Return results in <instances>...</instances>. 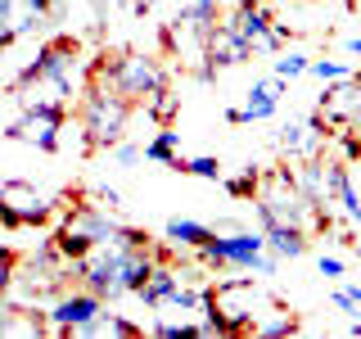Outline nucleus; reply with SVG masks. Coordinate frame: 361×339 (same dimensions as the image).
<instances>
[{"label": "nucleus", "instance_id": "f257e3e1", "mask_svg": "<svg viewBox=\"0 0 361 339\" xmlns=\"http://www.w3.org/2000/svg\"><path fill=\"white\" fill-rule=\"evenodd\" d=\"M82 90H86V59H82V45L68 37L45 41L37 50V59L23 68L14 82L18 109H27V105H63L68 109Z\"/></svg>", "mask_w": 361, "mask_h": 339}, {"label": "nucleus", "instance_id": "f03ea898", "mask_svg": "<svg viewBox=\"0 0 361 339\" xmlns=\"http://www.w3.org/2000/svg\"><path fill=\"white\" fill-rule=\"evenodd\" d=\"M68 267L99 299H122V294H135L145 285V276L154 271V254H149V244H90Z\"/></svg>", "mask_w": 361, "mask_h": 339}, {"label": "nucleus", "instance_id": "7ed1b4c3", "mask_svg": "<svg viewBox=\"0 0 361 339\" xmlns=\"http://www.w3.org/2000/svg\"><path fill=\"white\" fill-rule=\"evenodd\" d=\"M280 303L267 290H257L248 276L221 280L203 294L199 312H203V335H248L267 312H276Z\"/></svg>", "mask_w": 361, "mask_h": 339}, {"label": "nucleus", "instance_id": "20e7f679", "mask_svg": "<svg viewBox=\"0 0 361 339\" xmlns=\"http://www.w3.org/2000/svg\"><path fill=\"white\" fill-rule=\"evenodd\" d=\"M253 203H257V218H262V231L267 226H298V231H307L312 222L321 226V231L330 226V213H321L307 195H302L289 167H280V172H271L267 181H257Z\"/></svg>", "mask_w": 361, "mask_h": 339}, {"label": "nucleus", "instance_id": "39448f33", "mask_svg": "<svg viewBox=\"0 0 361 339\" xmlns=\"http://www.w3.org/2000/svg\"><path fill=\"white\" fill-rule=\"evenodd\" d=\"M82 141L86 150H113V145L127 136V122H131V100H122L113 86L104 82H90L82 90Z\"/></svg>", "mask_w": 361, "mask_h": 339}, {"label": "nucleus", "instance_id": "423d86ee", "mask_svg": "<svg viewBox=\"0 0 361 339\" xmlns=\"http://www.w3.org/2000/svg\"><path fill=\"white\" fill-rule=\"evenodd\" d=\"M95 82L113 86L122 100H131V105H145L154 90L167 86V73H163V64H158L154 54L131 50V54H118V59L99 64V68H95Z\"/></svg>", "mask_w": 361, "mask_h": 339}, {"label": "nucleus", "instance_id": "0eeeda50", "mask_svg": "<svg viewBox=\"0 0 361 339\" xmlns=\"http://www.w3.org/2000/svg\"><path fill=\"white\" fill-rule=\"evenodd\" d=\"M262 254H267V235L244 231V226H235V231H212L199 249L203 267H231V271H248V276H253V263Z\"/></svg>", "mask_w": 361, "mask_h": 339}, {"label": "nucleus", "instance_id": "6e6552de", "mask_svg": "<svg viewBox=\"0 0 361 339\" xmlns=\"http://www.w3.org/2000/svg\"><path fill=\"white\" fill-rule=\"evenodd\" d=\"M63 122H68V109H63V105H27L0 136H5V141L37 145L41 154H59V131H63Z\"/></svg>", "mask_w": 361, "mask_h": 339}, {"label": "nucleus", "instance_id": "1a4fd4ad", "mask_svg": "<svg viewBox=\"0 0 361 339\" xmlns=\"http://www.w3.org/2000/svg\"><path fill=\"white\" fill-rule=\"evenodd\" d=\"M104 312V299H99L95 290H59L50 303H45V321H50V335H63V339H73L77 331H82L86 321H95V316Z\"/></svg>", "mask_w": 361, "mask_h": 339}, {"label": "nucleus", "instance_id": "9d476101", "mask_svg": "<svg viewBox=\"0 0 361 339\" xmlns=\"http://www.w3.org/2000/svg\"><path fill=\"white\" fill-rule=\"evenodd\" d=\"M54 203L45 190L27 186V181H5L0 186V222L5 226H45L54 218Z\"/></svg>", "mask_w": 361, "mask_h": 339}, {"label": "nucleus", "instance_id": "9b49d317", "mask_svg": "<svg viewBox=\"0 0 361 339\" xmlns=\"http://www.w3.org/2000/svg\"><path fill=\"white\" fill-rule=\"evenodd\" d=\"M321 118H325V127L361 131V73H348V77H338V82H325Z\"/></svg>", "mask_w": 361, "mask_h": 339}, {"label": "nucleus", "instance_id": "f8f14e48", "mask_svg": "<svg viewBox=\"0 0 361 339\" xmlns=\"http://www.w3.org/2000/svg\"><path fill=\"white\" fill-rule=\"evenodd\" d=\"M271 9H267V0H244L240 9H235L231 18H226V28L240 37L248 50H280V41H276V32H271Z\"/></svg>", "mask_w": 361, "mask_h": 339}, {"label": "nucleus", "instance_id": "ddd939ff", "mask_svg": "<svg viewBox=\"0 0 361 339\" xmlns=\"http://www.w3.org/2000/svg\"><path fill=\"white\" fill-rule=\"evenodd\" d=\"M248 54H253V50H248V45L235 37L226 23H212L208 37H203V54H199L203 68H199V77H203V82H212V77H217V68H235V64H244Z\"/></svg>", "mask_w": 361, "mask_h": 339}, {"label": "nucleus", "instance_id": "4468645a", "mask_svg": "<svg viewBox=\"0 0 361 339\" xmlns=\"http://www.w3.org/2000/svg\"><path fill=\"white\" fill-rule=\"evenodd\" d=\"M325 118L316 113V118H293V122H285L280 127V136H276V145L285 150L289 158H321V150H325Z\"/></svg>", "mask_w": 361, "mask_h": 339}, {"label": "nucleus", "instance_id": "2eb2a0df", "mask_svg": "<svg viewBox=\"0 0 361 339\" xmlns=\"http://www.w3.org/2000/svg\"><path fill=\"white\" fill-rule=\"evenodd\" d=\"M280 95H285V82H280V77L253 82V86H248V95H244V105L226 113V122H231V127H244V122H262V118H271V113L280 109Z\"/></svg>", "mask_w": 361, "mask_h": 339}, {"label": "nucleus", "instance_id": "dca6fc26", "mask_svg": "<svg viewBox=\"0 0 361 339\" xmlns=\"http://www.w3.org/2000/svg\"><path fill=\"white\" fill-rule=\"evenodd\" d=\"M176 285H180V271H176V267H163V263H154V271L145 276V285L135 290V294H140V303H145L149 312H158L167 299H172V290H176Z\"/></svg>", "mask_w": 361, "mask_h": 339}, {"label": "nucleus", "instance_id": "f3484780", "mask_svg": "<svg viewBox=\"0 0 361 339\" xmlns=\"http://www.w3.org/2000/svg\"><path fill=\"white\" fill-rule=\"evenodd\" d=\"M217 23V0H185L176 14V32H190V37H208V28Z\"/></svg>", "mask_w": 361, "mask_h": 339}, {"label": "nucleus", "instance_id": "a211bd4d", "mask_svg": "<svg viewBox=\"0 0 361 339\" xmlns=\"http://www.w3.org/2000/svg\"><path fill=\"white\" fill-rule=\"evenodd\" d=\"M140 335V326L127 321V316H118V312H99L95 321H86L82 331H77V339H135Z\"/></svg>", "mask_w": 361, "mask_h": 339}, {"label": "nucleus", "instance_id": "6ab92c4d", "mask_svg": "<svg viewBox=\"0 0 361 339\" xmlns=\"http://www.w3.org/2000/svg\"><path fill=\"white\" fill-rule=\"evenodd\" d=\"M208 235H212L208 222H195V218H172V222H167V244L185 249V254H199Z\"/></svg>", "mask_w": 361, "mask_h": 339}, {"label": "nucleus", "instance_id": "aec40b11", "mask_svg": "<svg viewBox=\"0 0 361 339\" xmlns=\"http://www.w3.org/2000/svg\"><path fill=\"white\" fill-rule=\"evenodd\" d=\"M262 235H267V249L276 258H289L293 263V258L307 254V231H298V226H267Z\"/></svg>", "mask_w": 361, "mask_h": 339}, {"label": "nucleus", "instance_id": "412c9836", "mask_svg": "<svg viewBox=\"0 0 361 339\" xmlns=\"http://www.w3.org/2000/svg\"><path fill=\"white\" fill-rule=\"evenodd\" d=\"M149 163H163V167H176V158H180V131H172V127H158V136L149 145L140 150Z\"/></svg>", "mask_w": 361, "mask_h": 339}, {"label": "nucleus", "instance_id": "4be33fe9", "mask_svg": "<svg viewBox=\"0 0 361 339\" xmlns=\"http://www.w3.org/2000/svg\"><path fill=\"white\" fill-rule=\"evenodd\" d=\"M253 335H262V339H280V335H298V316H289V312H280L276 316H262V321L253 326Z\"/></svg>", "mask_w": 361, "mask_h": 339}, {"label": "nucleus", "instance_id": "5701e85b", "mask_svg": "<svg viewBox=\"0 0 361 339\" xmlns=\"http://www.w3.org/2000/svg\"><path fill=\"white\" fill-rule=\"evenodd\" d=\"M307 54H302V50H276V77H280V82H293V77H302V73H307Z\"/></svg>", "mask_w": 361, "mask_h": 339}, {"label": "nucleus", "instance_id": "b1692460", "mask_svg": "<svg viewBox=\"0 0 361 339\" xmlns=\"http://www.w3.org/2000/svg\"><path fill=\"white\" fill-rule=\"evenodd\" d=\"M176 172H190V177H203V181H221V163L212 154H199V158H176Z\"/></svg>", "mask_w": 361, "mask_h": 339}, {"label": "nucleus", "instance_id": "393cba45", "mask_svg": "<svg viewBox=\"0 0 361 339\" xmlns=\"http://www.w3.org/2000/svg\"><path fill=\"white\" fill-rule=\"evenodd\" d=\"M154 335L158 339H203V321H154Z\"/></svg>", "mask_w": 361, "mask_h": 339}, {"label": "nucleus", "instance_id": "a878e982", "mask_svg": "<svg viewBox=\"0 0 361 339\" xmlns=\"http://www.w3.org/2000/svg\"><path fill=\"white\" fill-rule=\"evenodd\" d=\"M145 109H149V118H158V122H167V118H172V113H176V95H172V90H154V95L149 100H145Z\"/></svg>", "mask_w": 361, "mask_h": 339}, {"label": "nucleus", "instance_id": "bb28decb", "mask_svg": "<svg viewBox=\"0 0 361 339\" xmlns=\"http://www.w3.org/2000/svg\"><path fill=\"white\" fill-rule=\"evenodd\" d=\"M307 73L316 77V82H338V77H348L353 68L338 64V59H312V64H307Z\"/></svg>", "mask_w": 361, "mask_h": 339}, {"label": "nucleus", "instance_id": "cd10ccee", "mask_svg": "<svg viewBox=\"0 0 361 339\" xmlns=\"http://www.w3.org/2000/svg\"><path fill=\"white\" fill-rule=\"evenodd\" d=\"M257 181H262V177H257L253 167H248V172H240V177L226 181V190H231L235 199H253V195H257Z\"/></svg>", "mask_w": 361, "mask_h": 339}, {"label": "nucleus", "instance_id": "c85d7f7f", "mask_svg": "<svg viewBox=\"0 0 361 339\" xmlns=\"http://www.w3.org/2000/svg\"><path fill=\"white\" fill-rule=\"evenodd\" d=\"M334 308L343 312V316H361V308H357V294H353V285L334 290Z\"/></svg>", "mask_w": 361, "mask_h": 339}, {"label": "nucleus", "instance_id": "c756f323", "mask_svg": "<svg viewBox=\"0 0 361 339\" xmlns=\"http://www.w3.org/2000/svg\"><path fill=\"white\" fill-rule=\"evenodd\" d=\"M113 158H118L122 167H135V163H140V150H135V145H127V141H118V145H113Z\"/></svg>", "mask_w": 361, "mask_h": 339}, {"label": "nucleus", "instance_id": "7c9ffc66", "mask_svg": "<svg viewBox=\"0 0 361 339\" xmlns=\"http://www.w3.org/2000/svg\"><path fill=\"white\" fill-rule=\"evenodd\" d=\"M95 203H99V208H109V213H118V208H122V195H118L113 186H99V190H95Z\"/></svg>", "mask_w": 361, "mask_h": 339}, {"label": "nucleus", "instance_id": "2f4dec72", "mask_svg": "<svg viewBox=\"0 0 361 339\" xmlns=\"http://www.w3.org/2000/svg\"><path fill=\"white\" fill-rule=\"evenodd\" d=\"M361 158V131H343V163H357Z\"/></svg>", "mask_w": 361, "mask_h": 339}, {"label": "nucleus", "instance_id": "473e14b6", "mask_svg": "<svg viewBox=\"0 0 361 339\" xmlns=\"http://www.w3.org/2000/svg\"><path fill=\"white\" fill-rule=\"evenodd\" d=\"M9 285H14V258H9V254H0V299L9 294Z\"/></svg>", "mask_w": 361, "mask_h": 339}, {"label": "nucleus", "instance_id": "72a5a7b5", "mask_svg": "<svg viewBox=\"0 0 361 339\" xmlns=\"http://www.w3.org/2000/svg\"><path fill=\"white\" fill-rule=\"evenodd\" d=\"M321 276H343V258H334V254H321Z\"/></svg>", "mask_w": 361, "mask_h": 339}, {"label": "nucleus", "instance_id": "f704fd0d", "mask_svg": "<svg viewBox=\"0 0 361 339\" xmlns=\"http://www.w3.org/2000/svg\"><path fill=\"white\" fill-rule=\"evenodd\" d=\"M348 54H353V59L361 64V37H353V41H348Z\"/></svg>", "mask_w": 361, "mask_h": 339}, {"label": "nucleus", "instance_id": "c9c22d12", "mask_svg": "<svg viewBox=\"0 0 361 339\" xmlns=\"http://www.w3.org/2000/svg\"><path fill=\"white\" fill-rule=\"evenodd\" d=\"M353 294H357V308H361V285H353Z\"/></svg>", "mask_w": 361, "mask_h": 339}]
</instances>
